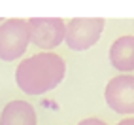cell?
<instances>
[{
    "mask_svg": "<svg viewBox=\"0 0 134 125\" xmlns=\"http://www.w3.org/2000/svg\"><path fill=\"white\" fill-rule=\"evenodd\" d=\"M66 65L57 53L42 51L19 62L15 70V82L23 93L42 95L55 89L64 80Z\"/></svg>",
    "mask_w": 134,
    "mask_h": 125,
    "instance_id": "obj_1",
    "label": "cell"
},
{
    "mask_svg": "<svg viewBox=\"0 0 134 125\" xmlns=\"http://www.w3.org/2000/svg\"><path fill=\"white\" fill-rule=\"evenodd\" d=\"M30 32L25 19H8L0 23V59L15 61L29 48Z\"/></svg>",
    "mask_w": 134,
    "mask_h": 125,
    "instance_id": "obj_2",
    "label": "cell"
},
{
    "mask_svg": "<svg viewBox=\"0 0 134 125\" xmlns=\"http://www.w3.org/2000/svg\"><path fill=\"white\" fill-rule=\"evenodd\" d=\"M104 30V19L89 17V19H72L66 23V46L72 51H85L98 42Z\"/></svg>",
    "mask_w": 134,
    "mask_h": 125,
    "instance_id": "obj_3",
    "label": "cell"
},
{
    "mask_svg": "<svg viewBox=\"0 0 134 125\" xmlns=\"http://www.w3.org/2000/svg\"><path fill=\"white\" fill-rule=\"evenodd\" d=\"M26 23H29L30 42L36 48L53 49L66 36V23L60 17H32Z\"/></svg>",
    "mask_w": 134,
    "mask_h": 125,
    "instance_id": "obj_4",
    "label": "cell"
},
{
    "mask_svg": "<svg viewBox=\"0 0 134 125\" xmlns=\"http://www.w3.org/2000/svg\"><path fill=\"white\" fill-rule=\"evenodd\" d=\"M106 102L117 114H134V76L111 78L106 85Z\"/></svg>",
    "mask_w": 134,
    "mask_h": 125,
    "instance_id": "obj_5",
    "label": "cell"
},
{
    "mask_svg": "<svg viewBox=\"0 0 134 125\" xmlns=\"http://www.w3.org/2000/svg\"><path fill=\"white\" fill-rule=\"evenodd\" d=\"M0 125H36L34 106L26 101H12L0 114Z\"/></svg>",
    "mask_w": 134,
    "mask_h": 125,
    "instance_id": "obj_6",
    "label": "cell"
},
{
    "mask_svg": "<svg viewBox=\"0 0 134 125\" xmlns=\"http://www.w3.org/2000/svg\"><path fill=\"white\" fill-rule=\"evenodd\" d=\"M110 62L121 72L134 70V36H121L110 48Z\"/></svg>",
    "mask_w": 134,
    "mask_h": 125,
    "instance_id": "obj_7",
    "label": "cell"
},
{
    "mask_svg": "<svg viewBox=\"0 0 134 125\" xmlns=\"http://www.w3.org/2000/svg\"><path fill=\"white\" fill-rule=\"evenodd\" d=\"M77 125H108V123L102 121V119H98V118H87V119H81Z\"/></svg>",
    "mask_w": 134,
    "mask_h": 125,
    "instance_id": "obj_8",
    "label": "cell"
},
{
    "mask_svg": "<svg viewBox=\"0 0 134 125\" xmlns=\"http://www.w3.org/2000/svg\"><path fill=\"white\" fill-rule=\"evenodd\" d=\"M117 125H134V118H127V119H123V121H119Z\"/></svg>",
    "mask_w": 134,
    "mask_h": 125,
    "instance_id": "obj_9",
    "label": "cell"
}]
</instances>
